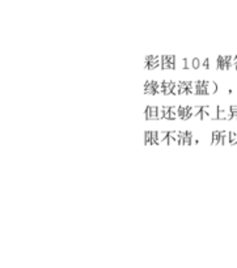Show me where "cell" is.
I'll use <instances>...</instances> for the list:
<instances>
[{"instance_id":"cell-16","label":"cell","mask_w":237,"mask_h":268,"mask_svg":"<svg viewBox=\"0 0 237 268\" xmlns=\"http://www.w3.org/2000/svg\"><path fill=\"white\" fill-rule=\"evenodd\" d=\"M186 70H194L193 68V59H186Z\"/></svg>"},{"instance_id":"cell-18","label":"cell","mask_w":237,"mask_h":268,"mask_svg":"<svg viewBox=\"0 0 237 268\" xmlns=\"http://www.w3.org/2000/svg\"><path fill=\"white\" fill-rule=\"evenodd\" d=\"M200 63L205 70H208V59H200Z\"/></svg>"},{"instance_id":"cell-12","label":"cell","mask_w":237,"mask_h":268,"mask_svg":"<svg viewBox=\"0 0 237 268\" xmlns=\"http://www.w3.org/2000/svg\"><path fill=\"white\" fill-rule=\"evenodd\" d=\"M164 115H165L164 106H157V118L159 119H164Z\"/></svg>"},{"instance_id":"cell-15","label":"cell","mask_w":237,"mask_h":268,"mask_svg":"<svg viewBox=\"0 0 237 268\" xmlns=\"http://www.w3.org/2000/svg\"><path fill=\"white\" fill-rule=\"evenodd\" d=\"M151 144H159L157 140V131H152V143Z\"/></svg>"},{"instance_id":"cell-7","label":"cell","mask_w":237,"mask_h":268,"mask_svg":"<svg viewBox=\"0 0 237 268\" xmlns=\"http://www.w3.org/2000/svg\"><path fill=\"white\" fill-rule=\"evenodd\" d=\"M169 135V131H157V140H159V145L162 143V140H165Z\"/></svg>"},{"instance_id":"cell-6","label":"cell","mask_w":237,"mask_h":268,"mask_svg":"<svg viewBox=\"0 0 237 268\" xmlns=\"http://www.w3.org/2000/svg\"><path fill=\"white\" fill-rule=\"evenodd\" d=\"M202 107H203V106H191V107H190V111H189V113H190V116H191V118H195V116H197V115L202 111Z\"/></svg>"},{"instance_id":"cell-1","label":"cell","mask_w":237,"mask_h":268,"mask_svg":"<svg viewBox=\"0 0 237 268\" xmlns=\"http://www.w3.org/2000/svg\"><path fill=\"white\" fill-rule=\"evenodd\" d=\"M232 111L231 106H219V113H218V120H232Z\"/></svg>"},{"instance_id":"cell-9","label":"cell","mask_w":237,"mask_h":268,"mask_svg":"<svg viewBox=\"0 0 237 268\" xmlns=\"http://www.w3.org/2000/svg\"><path fill=\"white\" fill-rule=\"evenodd\" d=\"M144 143L147 144V145H150V144L152 143V131H146V134H144Z\"/></svg>"},{"instance_id":"cell-13","label":"cell","mask_w":237,"mask_h":268,"mask_svg":"<svg viewBox=\"0 0 237 268\" xmlns=\"http://www.w3.org/2000/svg\"><path fill=\"white\" fill-rule=\"evenodd\" d=\"M202 67V63H200V59H198V58H195V59H193V68L194 70H199V68Z\"/></svg>"},{"instance_id":"cell-3","label":"cell","mask_w":237,"mask_h":268,"mask_svg":"<svg viewBox=\"0 0 237 268\" xmlns=\"http://www.w3.org/2000/svg\"><path fill=\"white\" fill-rule=\"evenodd\" d=\"M203 111L208 115L210 120H218V113H219V106H203Z\"/></svg>"},{"instance_id":"cell-2","label":"cell","mask_w":237,"mask_h":268,"mask_svg":"<svg viewBox=\"0 0 237 268\" xmlns=\"http://www.w3.org/2000/svg\"><path fill=\"white\" fill-rule=\"evenodd\" d=\"M146 120H159L157 118V106H147L144 111Z\"/></svg>"},{"instance_id":"cell-8","label":"cell","mask_w":237,"mask_h":268,"mask_svg":"<svg viewBox=\"0 0 237 268\" xmlns=\"http://www.w3.org/2000/svg\"><path fill=\"white\" fill-rule=\"evenodd\" d=\"M219 139H220V131H214L212 132V143L214 145H218L219 144Z\"/></svg>"},{"instance_id":"cell-4","label":"cell","mask_w":237,"mask_h":268,"mask_svg":"<svg viewBox=\"0 0 237 268\" xmlns=\"http://www.w3.org/2000/svg\"><path fill=\"white\" fill-rule=\"evenodd\" d=\"M203 85L206 86L208 94H214L218 92V84L215 81H208V80H203Z\"/></svg>"},{"instance_id":"cell-17","label":"cell","mask_w":237,"mask_h":268,"mask_svg":"<svg viewBox=\"0 0 237 268\" xmlns=\"http://www.w3.org/2000/svg\"><path fill=\"white\" fill-rule=\"evenodd\" d=\"M170 111H172V113H174L175 115L178 116V113H180V106H170ZM178 118H180V116H178Z\"/></svg>"},{"instance_id":"cell-10","label":"cell","mask_w":237,"mask_h":268,"mask_svg":"<svg viewBox=\"0 0 237 268\" xmlns=\"http://www.w3.org/2000/svg\"><path fill=\"white\" fill-rule=\"evenodd\" d=\"M229 139H231L232 145L237 144V131H229Z\"/></svg>"},{"instance_id":"cell-11","label":"cell","mask_w":237,"mask_h":268,"mask_svg":"<svg viewBox=\"0 0 237 268\" xmlns=\"http://www.w3.org/2000/svg\"><path fill=\"white\" fill-rule=\"evenodd\" d=\"M169 136H172L173 139H175V140H177V143L180 144V140H181L180 131H169Z\"/></svg>"},{"instance_id":"cell-14","label":"cell","mask_w":237,"mask_h":268,"mask_svg":"<svg viewBox=\"0 0 237 268\" xmlns=\"http://www.w3.org/2000/svg\"><path fill=\"white\" fill-rule=\"evenodd\" d=\"M172 94H174V95L181 94V88H180V85H178V82H175V85L173 86V89H172Z\"/></svg>"},{"instance_id":"cell-5","label":"cell","mask_w":237,"mask_h":268,"mask_svg":"<svg viewBox=\"0 0 237 268\" xmlns=\"http://www.w3.org/2000/svg\"><path fill=\"white\" fill-rule=\"evenodd\" d=\"M175 70H186V59L175 58Z\"/></svg>"}]
</instances>
